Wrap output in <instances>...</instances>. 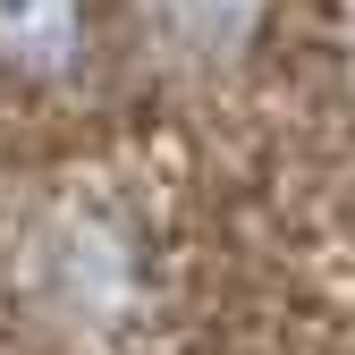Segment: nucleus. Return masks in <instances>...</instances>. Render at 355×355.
I'll list each match as a JSON object with an SVG mask.
<instances>
[{"instance_id":"obj_1","label":"nucleus","mask_w":355,"mask_h":355,"mask_svg":"<svg viewBox=\"0 0 355 355\" xmlns=\"http://www.w3.org/2000/svg\"><path fill=\"white\" fill-rule=\"evenodd\" d=\"M85 42L76 0H0V60L26 76H60Z\"/></svg>"}]
</instances>
